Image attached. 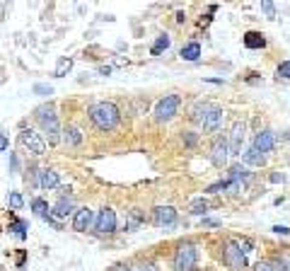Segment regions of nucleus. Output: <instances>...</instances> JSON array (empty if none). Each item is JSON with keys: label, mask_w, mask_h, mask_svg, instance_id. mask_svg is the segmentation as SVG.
I'll return each mask as SVG.
<instances>
[{"label": "nucleus", "mask_w": 290, "mask_h": 271, "mask_svg": "<svg viewBox=\"0 0 290 271\" xmlns=\"http://www.w3.org/2000/svg\"><path fill=\"white\" fill-rule=\"evenodd\" d=\"M99 73H102V75H109L111 68H109V66H102V68H99Z\"/></svg>", "instance_id": "39"}, {"label": "nucleus", "mask_w": 290, "mask_h": 271, "mask_svg": "<svg viewBox=\"0 0 290 271\" xmlns=\"http://www.w3.org/2000/svg\"><path fill=\"white\" fill-rule=\"evenodd\" d=\"M95 230L99 235H111L116 232V211L111 206H102L95 218Z\"/></svg>", "instance_id": "6"}, {"label": "nucleus", "mask_w": 290, "mask_h": 271, "mask_svg": "<svg viewBox=\"0 0 290 271\" xmlns=\"http://www.w3.org/2000/svg\"><path fill=\"white\" fill-rule=\"evenodd\" d=\"M174 271H193L198 266V247L193 242H181L172 257Z\"/></svg>", "instance_id": "3"}, {"label": "nucleus", "mask_w": 290, "mask_h": 271, "mask_svg": "<svg viewBox=\"0 0 290 271\" xmlns=\"http://www.w3.org/2000/svg\"><path fill=\"white\" fill-rule=\"evenodd\" d=\"M242 163L244 165H251V167H263L266 165V155L259 153L256 148H249L242 153Z\"/></svg>", "instance_id": "18"}, {"label": "nucleus", "mask_w": 290, "mask_h": 271, "mask_svg": "<svg viewBox=\"0 0 290 271\" xmlns=\"http://www.w3.org/2000/svg\"><path fill=\"white\" fill-rule=\"evenodd\" d=\"M242 44H244L247 49H251V51H259V49L266 46V37H263L261 32H247V34L242 37Z\"/></svg>", "instance_id": "15"}, {"label": "nucleus", "mask_w": 290, "mask_h": 271, "mask_svg": "<svg viewBox=\"0 0 290 271\" xmlns=\"http://www.w3.org/2000/svg\"><path fill=\"white\" fill-rule=\"evenodd\" d=\"M32 211L37 213V216H42V218H46L51 211H49V201H44L42 196H37V199H32Z\"/></svg>", "instance_id": "24"}, {"label": "nucleus", "mask_w": 290, "mask_h": 271, "mask_svg": "<svg viewBox=\"0 0 290 271\" xmlns=\"http://www.w3.org/2000/svg\"><path fill=\"white\" fill-rule=\"evenodd\" d=\"M169 44H172V39H169L167 34H160V37L155 39V44L150 46V54L152 56H160L162 51H167V49H169Z\"/></svg>", "instance_id": "23"}, {"label": "nucleus", "mask_w": 290, "mask_h": 271, "mask_svg": "<svg viewBox=\"0 0 290 271\" xmlns=\"http://www.w3.org/2000/svg\"><path fill=\"white\" fill-rule=\"evenodd\" d=\"M92 225H95V211L92 208L83 206L73 213V230L75 232H87Z\"/></svg>", "instance_id": "11"}, {"label": "nucleus", "mask_w": 290, "mask_h": 271, "mask_svg": "<svg viewBox=\"0 0 290 271\" xmlns=\"http://www.w3.org/2000/svg\"><path fill=\"white\" fill-rule=\"evenodd\" d=\"M111 271H131V266H126V264H116Z\"/></svg>", "instance_id": "38"}, {"label": "nucleus", "mask_w": 290, "mask_h": 271, "mask_svg": "<svg viewBox=\"0 0 290 271\" xmlns=\"http://www.w3.org/2000/svg\"><path fill=\"white\" fill-rule=\"evenodd\" d=\"M10 230H15V235H17L20 240H25V237H27V220L17 218V220H15V225L10 228Z\"/></svg>", "instance_id": "26"}, {"label": "nucleus", "mask_w": 290, "mask_h": 271, "mask_svg": "<svg viewBox=\"0 0 290 271\" xmlns=\"http://www.w3.org/2000/svg\"><path fill=\"white\" fill-rule=\"evenodd\" d=\"M131 271H157V269H155V264L145 261V264H138V266H131Z\"/></svg>", "instance_id": "32"}, {"label": "nucleus", "mask_w": 290, "mask_h": 271, "mask_svg": "<svg viewBox=\"0 0 290 271\" xmlns=\"http://www.w3.org/2000/svg\"><path fill=\"white\" fill-rule=\"evenodd\" d=\"M283 179H285L283 175H271V182H283Z\"/></svg>", "instance_id": "40"}, {"label": "nucleus", "mask_w": 290, "mask_h": 271, "mask_svg": "<svg viewBox=\"0 0 290 271\" xmlns=\"http://www.w3.org/2000/svg\"><path fill=\"white\" fill-rule=\"evenodd\" d=\"M254 271H276V269H273L271 259H261V261H256V264H254Z\"/></svg>", "instance_id": "30"}, {"label": "nucleus", "mask_w": 290, "mask_h": 271, "mask_svg": "<svg viewBox=\"0 0 290 271\" xmlns=\"http://www.w3.org/2000/svg\"><path fill=\"white\" fill-rule=\"evenodd\" d=\"M34 116H37V121H39V126H42V131L46 133V138H49V143H51V146L61 143V138H63L61 133H63V131H61V123H58L54 104H44V107H39Z\"/></svg>", "instance_id": "2"}, {"label": "nucleus", "mask_w": 290, "mask_h": 271, "mask_svg": "<svg viewBox=\"0 0 290 271\" xmlns=\"http://www.w3.org/2000/svg\"><path fill=\"white\" fill-rule=\"evenodd\" d=\"M203 225H208V228H218L220 220H215V218H203Z\"/></svg>", "instance_id": "36"}, {"label": "nucleus", "mask_w": 290, "mask_h": 271, "mask_svg": "<svg viewBox=\"0 0 290 271\" xmlns=\"http://www.w3.org/2000/svg\"><path fill=\"white\" fill-rule=\"evenodd\" d=\"M222 261L230 266L232 271H244L247 269V257L242 252L239 242H227L225 249H222Z\"/></svg>", "instance_id": "5"}, {"label": "nucleus", "mask_w": 290, "mask_h": 271, "mask_svg": "<svg viewBox=\"0 0 290 271\" xmlns=\"http://www.w3.org/2000/svg\"><path fill=\"white\" fill-rule=\"evenodd\" d=\"M34 92L42 97H49V95H54V87H49V85H44V82H37V85H34Z\"/></svg>", "instance_id": "29"}, {"label": "nucleus", "mask_w": 290, "mask_h": 271, "mask_svg": "<svg viewBox=\"0 0 290 271\" xmlns=\"http://www.w3.org/2000/svg\"><path fill=\"white\" fill-rule=\"evenodd\" d=\"M271 230L276 232V235H290V228H288V225H273Z\"/></svg>", "instance_id": "33"}, {"label": "nucleus", "mask_w": 290, "mask_h": 271, "mask_svg": "<svg viewBox=\"0 0 290 271\" xmlns=\"http://www.w3.org/2000/svg\"><path fill=\"white\" fill-rule=\"evenodd\" d=\"M8 148H10V141H8V136L0 133V153H5Z\"/></svg>", "instance_id": "35"}, {"label": "nucleus", "mask_w": 290, "mask_h": 271, "mask_svg": "<svg viewBox=\"0 0 290 271\" xmlns=\"http://www.w3.org/2000/svg\"><path fill=\"white\" fill-rule=\"evenodd\" d=\"M78 208L73 206V201H70L68 196H61L58 199V203L54 206V211H51V216H56V218H68L70 213H75Z\"/></svg>", "instance_id": "14"}, {"label": "nucleus", "mask_w": 290, "mask_h": 271, "mask_svg": "<svg viewBox=\"0 0 290 271\" xmlns=\"http://www.w3.org/2000/svg\"><path fill=\"white\" fill-rule=\"evenodd\" d=\"M73 70V56H61L56 63V78H66Z\"/></svg>", "instance_id": "22"}, {"label": "nucleus", "mask_w": 290, "mask_h": 271, "mask_svg": "<svg viewBox=\"0 0 290 271\" xmlns=\"http://www.w3.org/2000/svg\"><path fill=\"white\" fill-rule=\"evenodd\" d=\"M63 141H66L68 146H80V143H83V133H80V128H78V126H66V131H63Z\"/></svg>", "instance_id": "21"}, {"label": "nucleus", "mask_w": 290, "mask_h": 271, "mask_svg": "<svg viewBox=\"0 0 290 271\" xmlns=\"http://www.w3.org/2000/svg\"><path fill=\"white\" fill-rule=\"evenodd\" d=\"M87 114H90V121L99 131H114L121 121V111L114 102H95V104H90Z\"/></svg>", "instance_id": "1"}, {"label": "nucleus", "mask_w": 290, "mask_h": 271, "mask_svg": "<svg viewBox=\"0 0 290 271\" xmlns=\"http://www.w3.org/2000/svg\"><path fill=\"white\" fill-rule=\"evenodd\" d=\"M143 223H145V213H143L140 208H133V211H128V218H126V230H128V232L138 230Z\"/></svg>", "instance_id": "19"}, {"label": "nucleus", "mask_w": 290, "mask_h": 271, "mask_svg": "<svg viewBox=\"0 0 290 271\" xmlns=\"http://www.w3.org/2000/svg\"><path fill=\"white\" fill-rule=\"evenodd\" d=\"M179 56L184 61H198V58H201V44H198V41H189V44L181 49Z\"/></svg>", "instance_id": "20"}, {"label": "nucleus", "mask_w": 290, "mask_h": 271, "mask_svg": "<svg viewBox=\"0 0 290 271\" xmlns=\"http://www.w3.org/2000/svg\"><path fill=\"white\" fill-rule=\"evenodd\" d=\"M227 158H230V148H227V141L225 138H218L210 148V163L215 167H225L227 165Z\"/></svg>", "instance_id": "13"}, {"label": "nucleus", "mask_w": 290, "mask_h": 271, "mask_svg": "<svg viewBox=\"0 0 290 271\" xmlns=\"http://www.w3.org/2000/svg\"><path fill=\"white\" fill-rule=\"evenodd\" d=\"M261 10L266 13L268 20H276V5L273 3H261Z\"/></svg>", "instance_id": "31"}, {"label": "nucleus", "mask_w": 290, "mask_h": 271, "mask_svg": "<svg viewBox=\"0 0 290 271\" xmlns=\"http://www.w3.org/2000/svg\"><path fill=\"white\" fill-rule=\"evenodd\" d=\"M39 187H42V189H56V187H61L58 172H56V170H42V172H39Z\"/></svg>", "instance_id": "16"}, {"label": "nucleus", "mask_w": 290, "mask_h": 271, "mask_svg": "<svg viewBox=\"0 0 290 271\" xmlns=\"http://www.w3.org/2000/svg\"><path fill=\"white\" fill-rule=\"evenodd\" d=\"M184 143H186L189 148H193V146H196V133H191V131H189V133L184 136Z\"/></svg>", "instance_id": "34"}, {"label": "nucleus", "mask_w": 290, "mask_h": 271, "mask_svg": "<svg viewBox=\"0 0 290 271\" xmlns=\"http://www.w3.org/2000/svg\"><path fill=\"white\" fill-rule=\"evenodd\" d=\"M25 261H27V254H25V252H20V254H17V269H22V266H25Z\"/></svg>", "instance_id": "37"}, {"label": "nucleus", "mask_w": 290, "mask_h": 271, "mask_svg": "<svg viewBox=\"0 0 290 271\" xmlns=\"http://www.w3.org/2000/svg\"><path fill=\"white\" fill-rule=\"evenodd\" d=\"M20 143H22L32 155H37V158L46 153V143H44L42 136L37 133L34 128H25V126H22V131H20Z\"/></svg>", "instance_id": "7"}, {"label": "nucleus", "mask_w": 290, "mask_h": 271, "mask_svg": "<svg viewBox=\"0 0 290 271\" xmlns=\"http://www.w3.org/2000/svg\"><path fill=\"white\" fill-rule=\"evenodd\" d=\"M179 104H181V97L179 95H165L155 109H152V116H155V121L157 123H167L172 121L174 116H177V111H179Z\"/></svg>", "instance_id": "4"}, {"label": "nucleus", "mask_w": 290, "mask_h": 271, "mask_svg": "<svg viewBox=\"0 0 290 271\" xmlns=\"http://www.w3.org/2000/svg\"><path fill=\"white\" fill-rule=\"evenodd\" d=\"M222 119H225V111H222V107H218V104H210V109H208V114L203 116V121H201V126H203V133H218L222 126Z\"/></svg>", "instance_id": "8"}, {"label": "nucleus", "mask_w": 290, "mask_h": 271, "mask_svg": "<svg viewBox=\"0 0 290 271\" xmlns=\"http://www.w3.org/2000/svg\"><path fill=\"white\" fill-rule=\"evenodd\" d=\"M8 203L13 206L15 211H20V208L25 206V199H22V194H20V191H10V194H8Z\"/></svg>", "instance_id": "27"}, {"label": "nucleus", "mask_w": 290, "mask_h": 271, "mask_svg": "<svg viewBox=\"0 0 290 271\" xmlns=\"http://www.w3.org/2000/svg\"><path fill=\"white\" fill-rule=\"evenodd\" d=\"M152 223L157 228H169L177 223V208L174 206H157L152 208Z\"/></svg>", "instance_id": "10"}, {"label": "nucleus", "mask_w": 290, "mask_h": 271, "mask_svg": "<svg viewBox=\"0 0 290 271\" xmlns=\"http://www.w3.org/2000/svg\"><path fill=\"white\" fill-rule=\"evenodd\" d=\"M276 143H278V138L276 133L271 131V128H263V131H259V133L254 136V143H251V148H256L259 153H271V150L276 148Z\"/></svg>", "instance_id": "12"}, {"label": "nucleus", "mask_w": 290, "mask_h": 271, "mask_svg": "<svg viewBox=\"0 0 290 271\" xmlns=\"http://www.w3.org/2000/svg\"><path fill=\"white\" fill-rule=\"evenodd\" d=\"M244 138H247V123L237 121L230 131V141H227V148L230 155H242V146H244Z\"/></svg>", "instance_id": "9"}, {"label": "nucleus", "mask_w": 290, "mask_h": 271, "mask_svg": "<svg viewBox=\"0 0 290 271\" xmlns=\"http://www.w3.org/2000/svg\"><path fill=\"white\" fill-rule=\"evenodd\" d=\"M230 179L237 182V184H242V187H247L249 182H251V172H249L244 165H232V167H230Z\"/></svg>", "instance_id": "17"}, {"label": "nucleus", "mask_w": 290, "mask_h": 271, "mask_svg": "<svg viewBox=\"0 0 290 271\" xmlns=\"http://www.w3.org/2000/svg\"><path fill=\"white\" fill-rule=\"evenodd\" d=\"M276 75H278V80H290V61H283V63L278 66Z\"/></svg>", "instance_id": "28"}, {"label": "nucleus", "mask_w": 290, "mask_h": 271, "mask_svg": "<svg viewBox=\"0 0 290 271\" xmlns=\"http://www.w3.org/2000/svg\"><path fill=\"white\" fill-rule=\"evenodd\" d=\"M206 211H208V201L201 196V199H196V201L191 203V213L193 216H206Z\"/></svg>", "instance_id": "25"}]
</instances>
